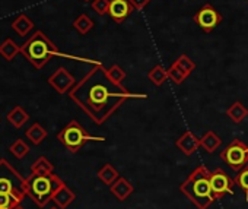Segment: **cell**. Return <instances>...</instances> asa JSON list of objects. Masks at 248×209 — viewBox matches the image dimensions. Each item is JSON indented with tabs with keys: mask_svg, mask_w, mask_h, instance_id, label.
I'll return each mask as SVG.
<instances>
[{
	"mask_svg": "<svg viewBox=\"0 0 248 209\" xmlns=\"http://www.w3.org/2000/svg\"><path fill=\"white\" fill-rule=\"evenodd\" d=\"M69 96L96 125L105 123L127 99L148 98L146 94H133L121 83L112 82L101 63L70 89Z\"/></svg>",
	"mask_w": 248,
	"mask_h": 209,
	"instance_id": "6da1fadb",
	"label": "cell"
},
{
	"mask_svg": "<svg viewBox=\"0 0 248 209\" xmlns=\"http://www.w3.org/2000/svg\"><path fill=\"white\" fill-rule=\"evenodd\" d=\"M181 193L199 209H209L216 200L210 186V171L206 165H199L180 186Z\"/></svg>",
	"mask_w": 248,
	"mask_h": 209,
	"instance_id": "7a4b0ae2",
	"label": "cell"
},
{
	"mask_svg": "<svg viewBox=\"0 0 248 209\" xmlns=\"http://www.w3.org/2000/svg\"><path fill=\"white\" fill-rule=\"evenodd\" d=\"M21 53L38 70L43 69L54 56L60 54L56 44L51 43L50 38L43 31H35L21 46Z\"/></svg>",
	"mask_w": 248,
	"mask_h": 209,
	"instance_id": "3957f363",
	"label": "cell"
},
{
	"mask_svg": "<svg viewBox=\"0 0 248 209\" xmlns=\"http://www.w3.org/2000/svg\"><path fill=\"white\" fill-rule=\"evenodd\" d=\"M63 186L64 181L54 173L47 176L31 173L27 178V196H30L40 208H44L53 199V194Z\"/></svg>",
	"mask_w": 248,
	"mask_h": 209,
	"instance_id": "277c9868",
	"label": "cell"
},
{
	"mask_svg": "<svg viewBox=\"0 0 248 209\" xmlns=\"http://www.w3.org/2000/svg\"><path fill=\"white\" fill-rule=\"evenodd\" d=\"M57 139L60 141L62 145H64L72 154H76L86 142L89 141H98V142H104L105 138L102 136H92L89 135L83 126L80 123H78L76 120H72L69 125H66L57 135Z\"/></svg>",
	"mask_w": 248,
	"mask_h": 209,
	"instance_id": "5b68a950",
	"label": "cell"
},
{
	"mask_svg": "<svg viewBox=\"0 0 248 209\" xmlns=\"http://www.w3.org/2000/svg\"><path fill=\"white\" fill-rule=\"evenodd\" d=\"M0 193L14 194L21 202L27 196V178H24L6 160H0Z\"/></svg>",
	"mask_w": 248,
	"mask_h": 209,
	"instance_id": "8992f818",
	"label": "cell"
},
{
	"mask_svg": "<svg viewBox=\"0 0 248 209\" xmlns=\"http://www.w3.org/2000/svg\"><path fill=\"white\" fill-rule=\"evenodd\" d=\"M220 158L228 164L233 171H239L248 164V145L239 139H233L222 152Z\"/></svg>",
	"mask_w": 248,
	"mask_h": 209,
	"instance_id": "52a82bcc",
	"label": "cell"
},
{
	"mask_svg": "<svg viewBox=\"0 0 248 209\" xmlns=\"http://www.w3.org/2000/svg\"><path fill=\"white\" fill-rule=\"evenodd\" d=\"M210 186L215 197L220 199L225 194H233L235 180L231 178L222 168H216L210 173Z\"/></svg>",
	"mask_w": 248,
	"mask_h": 209,
	"instance_id": "ba28073f",
	"label": "cell"
},
{
	"mask_svg": "<svg viewBox=\"0 0 248 209\" xmlns=\"http://www.w3.org/2000/svg\"><path fill=\"white\" fill-rule=\"evenodd\" d=\"M193 19L204 32H212L222 22L223 16L212 5H204L197 11Z\"/></svg>",
	"mask_w": 248,
	"mask_h": 209,
	"instance_id": "9c48e42d",
	"label": "cell"
},
{
	"mask_svg": "<svg viewBox=\"0 0 248 209\" xmlns=\"http://www.w3.org/2000/svg\"><path fill=\"white\" fill-rule=\"evenodd\" d=\"M48 83L59 94H66V92H70V89L76 85V80H75L73 75L69 73V70H66L64 67H59L48 78Z\"/></svg>",
	"mask_w": 248,
	"mask_h": 209,
	"instance_id": "30bf717a",
	"label": "cell"
},
{
	"mask_svg": "<svg viewBox=\"0 0 248 209\" xmlns=\"http://www.w3.org/2000/svg\"><path fill=\"white\" fill-rule=\"evenodd\" d=\"M133 11H135V8L132 6L129 0H109L108 14L118 24L126 19Z\"/></svg>",
	"mask_w": 248,
	"mask_h": 209,
	"instance_id": "8fae6325",
	"label": "cell"
},
{
	"mask_svg": "<svg viewBox=\"0 0 248 209\" xmlns=\"http://www.w3.org/2000/svg\"><path fill=\"white\" fill-rule=\"evenodd\" d=\"M175 146L187 157L193 155L199 148H200V139L190 130L184 132L177 141H175Z\"/></svg>",
	"mask_w": 248,
	"mask_h": 209,
	"instance_id": "7c38bea8",
	"label": "cell"
},
{
	"mask_svg": "<svg viewBox=\"0 0 248 209\" xmlns=\"http://www.w3.org/2000/svg\"><path fill=\"white\" fill-rule=\"evenodd\" d=\"M109 192L112 193V196L115 199H118L120 202H124L126 199L130 197V194L135 192V187L133 184L127 180V178H124V177H118L117 181H114L111 186H109Z\"/></svg>",
	"mask_w": 248,
	"mask_h": 209,
	"instance_id": "4fadbf2b",
	"label": "cell"
},
{
	"mask_svg": "<svg viewBox=\"0 0 248 209\" xmlns=\"http://www.w3.org/2000/svg\"><path fill=\"white\" fill-rule=\"evenodd\" d=\"M76 199V194L64 184L63 187H60L54 194H53V202L60 208V209H66L73 200Z\"/></svg>",
	"mask_w": 248,
	"mask_h": 209,
	"instance_id": "5bb4252c",
	"label": "cell"
},
{
	"mask_svg": "<svg viewBox=\"0 0 248 209\" xmlns=\"http://www.w3.org/2000/svg\"><path fill=\"white\" fill-rule=\"evenodd\" d=\"M222 145V139L212 130L206 132L202 138H200V146L207 152V154H213L219 146Z\"/></svg>",
	"mask_w": 248,
	"mask_h": 209,
	"instance_id": "9a60e30c",
	"label": "cell"
},
{
	"mask_svg": "<svg viewBox=\"0 0 248 209\" xmlns=\"http://www.w3.org/2000/svg\"><path fill=\"white\" fill-rule=\"evenodd\" d=\"M28 119H30L28 113H27L22 107H19V106L14 107V109L8 113V122H9L14 128H16V129H21V128L28 122Z\"/></svg>",
	"mask_w": 248,
	"mask_h": 209,
	"instance_id": "2e32d148",
	"label": "cell"
},
{
	"mask_svg": "<svg viewBox=\"0 0 248 209\" xmlns=\"http://www.w3.org/2000/svg\"><path fill=\"white\" fill-rule=\"evenodd\" d=\"M12 28L16 34H19L21 37H25L31 32V30L34 28V22L27 16V15H19L14 22H12Z\"/></svg>",
	"mask_w": 248,
	"mask_h": 209,
	"instance_id": "e0dca14e",
	"label": "cell"
},
{
	"mask_svg": "<svg viewBox=\"0 0 248 209\" xmlns=\"http://www.w3.org/2000/svg\"><path fill=\"white\" fill-rule=\"evenodd\" d=\"M96 176H98V178H99L104 184H107V186H111V184H112L114 181H117L118 177H120L118 171H117L111 164H104V165L98 170Z\"/></svg>",
	"mask_w": 248,
	"mask_h": 209,
	"instance_id": "ac0fdd59",
	"label": "cell"
},
{
	"mask_svg": "<svg viewBox=\"0 0 248 209\" xmlns=\"http://www.w3.org/2000/svg\"><path fill=\"white\" fill-rule=\"evenodd\" d=\"M21 53V47L12 40V38H6L2 44H0V56L5 57L8 62L14 60L16 57V54Z\"/></svg>",
	"mask_w": 248,
	"mask_h": 209,
	"instance_id": "d6986e66",
	"label": "cell"
},
{
	"mask_svg": "<svg viewBox=\"0 0 248 209\" xmlns=\"http://www.w3.org/2000/svg\"><path fill=\"white\" fill-rule=\"evenodd\" d=\"M226 114L235 125H239L248 116V110L242 106L241 101H235L232 106L226 110Z\"/></svg>",
	"mask_w": 248,
	"mask_h": 209,
	"instance_id": "ffe728a7",
	"label": "cell"
},
{
	"mask_svg": "<svg viewBox=\"0 0 248 209\" xmlns=\"http://www.w3.org/2000/svg\"><path fill=\"white\" fill-rule=\"evenodd\" d=\"M25 136H27L34 145H40V144L47 138V130H46L40 123H34L30 129H27Z\"/></svg>",
	"mask_w": 248,
	"mask_h": 209,
	"instance_id": "44dd1931",
	"label": "cell"
},
{
	"mask_svg": "<svg viewBox=\"0 0 248 209\" xmlns=\"http://www.w3.org/2000/svg\"><path fill=\"white\" fill-rule=\"evenodd\" d=\"M54 171V165L46 158V157H40L31 167V173L32 174H43V176H47V174H51Z\"/></svg>",
	"mask_w": 248,
	"mask_h": 209,
	"instance_id": "7402d4cb",
	"label": "cell"
},
{
	"mask_svg": "<svg viewBox=\"0 0 248 209\" xmlns=\"http://www.w3.org/2000/svg\"><path fill=\"white\" fill-rule=\"evenodd\" d=\"M73 28H75L79 34L85 35V34H88V32L93 28V21H92L86 14H82V15H79V16L75 19Z\"/></svg>",
	"mask_w": 248,
	"mask_h": 209,
	"instance_id": "603a6c76",
	"label": "cell"
},
{
	"mask_svg": "<svg viewBox=\"0 0 248 209\" xmlns=\"http://www.w3.org/2000/svg\"><path fill=\"white\" fill-rule=\"evenodd\" d=\"M148 78H149V80H151L155 86H161V85L168 79V72H167L161 64H158V66H155V67L148 73Z\"/></svg>",
	"mask_w": 248,
	"mask_h": 209,
	"instance_id": "cb8c5ba5",
	"label": "cell"
},
{
	"mask_svg": "<svg viewBox=\"0 0 248 209\" xmlns=\"http://www.w3.org/2000/svg\"><path fill=\"white\" fill-rule=\"evenodd\" d=\"M9 152H11L15 158L22 160L24 157H27V155H28V152H30V146L27 145V142H25V141H22V139L19 138V139H16V141L9 146Z\"/></svg>",
	"mask_w": 248,
	"mask_h": 209,
	"instance_id": "d4e9b609",
	"label": "cell"
},
{
	"mask_svg": "<svg viewBox=\"0 0 248 209\" xmlns=\"http://www.w3.org/2000/svg\"><path fill=\"white\" fill-rule=\"evenodd\" d=\"M233 180H235V184H238L242 189V192L245 193V200L248 202V164L238 171Z\"/></svg>",
	"mask_w": 248,
	"mask_h": 209,
	"instance_id": "484cf974",
	"label": "cell"
},
{
	"mask_svg": "<svg viewBox=\"0 0 248 209\" xmlns=\"http://www.w3.org/2000/svg\"><path fill=\"white\" fill-rule=\"evenodd\" d=\"M167 72H168V79H171L175 85H180V83H183L184 80H186V78H187V73H184L177 64H171L170 66V69H167Z\"/></svg>",
	"mask_w": 248,
	"mask_h": 209,
	"instance_id": "4316f807",
	"label": "cell"
},
{
	"mask_svg": "<svg viewBox=\"0 0 248 209\" xmlns=\"http://www.w3.org/2000/svg\"><path fill=\"white\" fill-rule=\"evenodd\" d=\"M174 64H177L184 73H187V76L194 70V67H196V63L188 57V56H186V54H183V56H180L175 62H174Z\"/></svg>",
	"mask_w": 248,
	"mask_h": 209,
	"instance_id": "83f0119b",
	"label": "cell"
},
{
	"mask_svg": "<svg viewBox=\"0 0 248 209\" xmlns=\"http://www.w3.org/2000/svg\"><path fill=\"white\" fill-rule=\"evenodd\" d=\"M21 200L9 193H0V209H14L16 205H19Z\"/></svg>",
	"mask_w": 248,
	"mask_h": 209,
	"instance_id": "f1b7e54d",
	"label": "cell"
},
{
	"mask_svg": "<svg viewBox=\"0 0 248 209\" xmlns=\"http://www.w3.org/2000/svg\"><path fill=\"white\" fill-rule=\"evenodd\" d=\"M107 73H108L109 79L115 83H121L124 79H126V72H124L118 64H112L109 69H107Z\"/></svg>",
	"mask_w": 248,
	"mask_h": 209,
	"instance_id": "f546056e",
	"label": "cell"
},
{
	"mask_svg": "<svg viewBox=\"0 0 248 209\" xmlns=\"http://www.w3.org/2000/svg\"><path fill=\"white\" fill-rule=\"evenodd\" d=\"M92 9L98 14V15H105L108 14L109 9V0H92Z\"/></svg>",
	"mask_w": 248,
	"mask_h": 209,
	"instance_id": "4dcf8cb0",
	"label": "cell"
},
{
	"mask_svg": "<svg viewBox=\"0 0 248 209\" xmlns=\"http://www.w3.org/2000/svg\"><path fill=\"white\" fill-rule=\"evenodd\" d=\"M129 2L132 3V6L138 11L143 9L145 6H148V3L151 2V0H129Z\"/></svg>",
	"mask_w": 248,
	"mask_h": 209,
	"instance_id": "1f68e13d",
	"label": "cell"
},
{
	"mask_svg": "<svg viewBox=\"0 0 248 209\" xmlns=\"http://www.w3.org/2000/svg\"><path fill=\"white\" fill-rule=\"evenodd\" d=\"M14 209H24V208H22V206H21V203H19V205H16V206H15Z\"/></svg>",
	"mask_w": 248,
	"mask_h": 209,
	"instance_id": "d6a6232c",
	"label": "cell"
},
{
	"mask_svg": "<svg viewBox=\"0 0 248 209\" xmlns=\"http://www.w3.org/2000/svg\"><path fill=\"white\" fill-rule=\"evenodd\" d=\"M51 209H60L59 206H54V208H51Z\"/></svg>",
	"mask_w": 248,
	"mask_h": 209,
	"instance_id": "836d02e7",
	"label": "cell"
},
{
	"mask_svg": "<svg viewBox=\"0 0 248 209\" xmlns=\"http://www.w3.org/2000/svg\"><path fill=\"white\" fill-rule=\"evenodd\" d=\"M85 2H89V0H85Z\"/></svg>",
	"mask_w": 248,
	"mask_h": 209,
	"instance_id": "e575fe53",
	"label": "cell"
}]
</instances>
